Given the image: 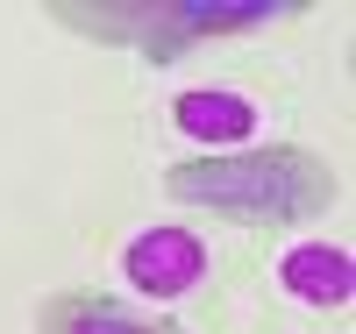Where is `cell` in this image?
<instances>
[{
	"mask_svg": "<svg viewBox=\"0 0 356 334\" xmlns=\"http://www.w3.org/2000/svg\"><path fill=\"white\" fill-rule=\"evenodd\" d=\"M278 278L300 306H349L356 299V263H349V249H328V242H300Z\"/></svg>",
	"mask_w": 356,
	"mask_h": 334,
	"instance_id": "5",
	"label": "cell"
},
{
	"mask_svg": "<svg viewBox=\"0 0 356 334\" xmlns=\"http://www.w3.org/2000/svg\"><path fill=\"white\" fill-rule=\"evenodd\" d=\"M307 8H207V0H136V36L129 50L143 65H171V57H186L214 36H250V28H271V22H292Z\"/></svg>",
	"mask_w": 356,
	"mask_h": 334,
	"instance_id": "2",
	"label": "cell"
},
{
	"mask_svg": "<svg viewBox=\"0 0 356 334\" xmlns=\"http://www.w3.org/2000/svg\"><path fill=\"white\" fill-rule=\"evenodd\" d=\"M164 199L200 206L235 228H300L342 199V178L307 142H243V149H200V157L171 164Z\"/></svg>",
	"mask_w": 356,
	"mask_h": 334,
	"instance_id": "1",
	"label": "cell"
},
{
	"mask_svg": "<svg viewBox=\"0 0 356 334\" xmlns=\"http://www.w3.org/2000/svg\"><path fill=\"white\" fill-rule=\"evenodd\" d=\"M122 278L136 292H150V299H178V292H193L207 278V249L186 228H143L122 249Z\"/></svg>",
	"mask_w": 356,
	"mask_h": 334,
	"instance_id": "4",
	"label": "cell"
},
{
	"mask_svg": "<svg viewBox=\"0 0 356 334\" xmlns=\"http://www.w3.org/2000/svg\"><path fill=\"white\" fill-rule=\"evenodd\" d=\"M36 334H193V327L150 306H129L114 292H50L36 306Z\"/></svg>",
	"mask_w": 356,
	"mask_h": 334,
	"instance_id": "3",
	"label": "cell"
},
{
	"mask_svg": "<svg viewBox=\"0 0 356 334\" xmlns=\"http://www.w3.org/2000/svg\"><path fill=\"white\" fill-rule=\"evenodd\" d=\"M171 121L186 135H200V142H214V149H243V135L257 128V107L243 100V93H186L171 107Z\"/></svg>",
	"mask_w": 356,
	"mask_h": 334,
	"instance_id": "6",
	"label": "cell"
}]
</instances>
